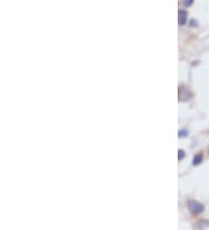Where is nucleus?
<instances>
[{"label": "nucleus", "instance_id": "nucleus-4", "mask_svg": "<svg viewBox=\"0 0 209 230\" xmlns=\"http://www.w3.org/2000/svg\"><path fill=\"white\" fill-rule=\"evenodd\" d=\"M184 156H185L184 151H182V150H179V155H178V157H179V161H181V159L184 158Z\"/></svg>", "mask_w": 209, "mask_h": 230}, {"label": "nucleus", "instance_id": "nucleus-5", "mask_svg": "<svg viewBox=\"0 0 209 230\" xmlns=\"http://www.w3.org/2000/svg\"><path fill=\"white\" fill-rule=\"evenodd\" d=\"M185 135H186V131H185V130H181V131H180V136H185Z\"/></svg>", "mask_w": 209, "mask_h": 230}, {"label": "nucleus", "instance_id": "nucleus-3", "mask_svg": "<svg viewBox=\"0 0 209 230\" xmlns=\"http://www.w3.org/2000/svg\"><path fill=\"white\" fill-rule=\"evenodd\" d=\"M201 161H202V155L199 153V155H196V156L194 157V159H193V164H194V165H198V164L201 163Z\"/></svg>", "mask_w": 209, "mask_h": 230}, {"label": "nucleus", "instance_id": "nucleus-2", "mask_svg": "<svg viewBox=\"0 0 209 230\" xmlns=\"http://www.w3.org/2000/svg\"><path fill=\"white\" fill-rule=\"evenodd\" d=\"M178 17H179V25H180V26H184V25L187 22V13H186V11L180 9Z\"/></svg>", "mask_w": 209, "mask_h": 230}, {"label": "nucleus", "instance_id": "nucleus-1", "mask_svg": "<svg viewBox=\"0 0 209 230\" xmlns=\"http://www.w3.org/2000/svg\"><path fill=\"white\" fill-rule=\"evenodd\" d=\"M188 208H189V210L192 211L193 214H201L202 211L204 210V207H203V205L202 203H200V202H198V201H194V200H189L188 201Z\"/></svg>", "mask_w": 209, "mask_h": 230}]
</instances>
